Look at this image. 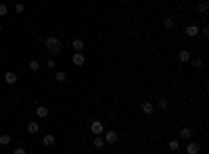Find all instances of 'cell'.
Segmentation results:
<instances>
[{
	"mask_svg": "<svg viewBox=\"0 0 209 154\" xmlns=\"http://www.w3.org/2000/svg\"><path fill=\"white\" fill-rule=\"evenodd\" d=\"M44 46H46V52H50V54L63 52V42L59 38H55V35H48V38L44 40Z\"/></svg>",
	"mask_w": 209,
	"mask_h": 154,
	"instance_id": "1",
	"label": "cell"
},
{
	"mask_svg": "<svg viewBox=\"0 0 209 154\" xmlns=\"http://www.w3.org/2000/svg\"><path fill=\"white\" fill-rule=\"evenodd\" d=\"M90 131L92 133H94V135H100V133H103L104 131V125H103V121H92V123H90Z\"/></svg>",
	"mask_w": 209,
	"mask_h": 154,
	"instance_id": "2",
	"label": "cell"
},
{
	"mask_svg": "<svg viewBox=\"0 0 209 154\" xmlns=\"http://www.w3.org/2000/svg\"><path fill=\"white\" fill-rule=\"evenodd\" d=\"M103 140H104V144H115V142L119 140V135H117V131H113V129H111V131H107V133H104V138H103Z\"/></svg>",
	"mask_w": 209,
	"mask_h": 154,
	"instance_id": "3",
	"label": "cell"
},
{
	"mask_svg": "<svg viewBox=\"0 0 209 154\" xmlns=\"http://www.w3.org/2000/svg\"><path fill=\"white\" fill-rule=\"evenodd\" d=\"M140 111L144 112V115H153L155 112V104L153 102H148V100H144V102L140 104Z\"/></svg>",
	"mask_w": 209,
	"mask_h": 154,
	"instance_id": "4",
	"label": "cell"
},
{
	"mask_svg": "<svg viewBox=\"0 0 209 154\" xmlns=\"http://www.w3.org/2000/svg\"><path fill=\"white\" fill-rule=\"evenodd\" d=\"M71 63L75 65V67H82V65L86 63V56H84L82 52H75V54H73V58H71Z\"/></svg>",
	"mask_w": 209,
	"mask_h": 154,
	"instance_id": "5",
	"label": "cell"
},
{
	"mask_svg": "<svg viewBox=\"0 0 209 154\" xmlns=\"http://www.w3.org/2000/svg\"><path fill=\"white\" fill-rule=\"evenodd\" d=\"M199 25H195V23H190V25H186V29H184V31H186V35H190V38H195L197 34H199Z\"/></svg>",
	"mask_w": 209,
	"mask_h": 154,
	"instance_id": "6",
	"label": "cell"
},
{
	"mask_svg": "<svg viewBox=\"0 0 209 154\" xmlns=\"http://www.w3.org/2000/svg\"><path fill=\"white\" fill-rule=\"evenodd\" d=\"M186 152L188 154H199V152H201V144H197V142L188 144V146H186Z\"/></svg>",
	"mask_w": 209,
	"mask_h": 154,
	"instance_id": "7",
	"label": "cell"
},
{
	"mask_svg": "<svg viewBox=\"0 0 209 154\" xmlns=\"http://www.w3.org/2000/svg\"><path fill=\"white\" fill-rule=\"evenodd\" d=\"M84 46H86V44H84L82 40H80V38H75V40L71 42V48L75 50V52H82V50H84Z\"/></svg>",
	"mask_w": 209,
	"mask_h": 154,
	"instance_id": "8",
	"label": "cell"
},
{
	"mask_svg": "<svg viewBox=\"0 0 209 154\" xmlns=\"http://www.w3.org/2000/svg\"><path fill=\"white\" fill-rule=\"evenodd\" d=\"M4 81H7L8 85H13V84H17V75H15L13 71H8V73H4Z\"/></svg>",
	"mask_w": 209,
	"mask_h": 154,
	"instance_id": "9",
	"label": "cell"
},
{
	"mask_svg": "<svg viewBox=\"0 0 209 154\" xmlns=\"http://www.w3.org/2000/svg\"><path fill=\"white\" fill-rule=\"evenodd\" d=\"M190 135H192V127H182L180 129V138L182 140H188Z\"/></svg>",
	"mask_w": 209,
	"mask_h": 154,
	"instance_id": "10",
	"label": "cell"
},
{
	"mask_svg": "<svg viewBox=\"0 0 209 154\" xmlns=\"http://www.w3.org/2000/svg\"><path fill=\"white\" fill-rule=\"evenodd\" d=\"M36 115H38L40 119H46V117H48V108H46V106H38V108H36Z\"/></svg>",
	"mask_w": 209,
	"mask_h": 154,
	"instance_id": "11",
	"label": "cell"
},
{
	"mask_svg": "<svg viewBox=\"0 0 209 154\" xmlns=\"http://www.w3.org/2000/svg\"><path fill=\"white\" fill-rule=\"evenodd\" d=\"M174 25H176V21L172 19V17H167V19H163V27H165L167 31H172V29H174Z\"/></svg>",
	"mask_w": 209,
	"mask_h": 154,
	"instance_id": "12",
	"label": "cell"
},
{
	"mask_svg": "<svg viewBox=\"0 0 209 154\" xmlns=\"http://www.w3.org/2000/svg\"><path fill=\"white\" fill-rule=\"evenodd\" d=\"M178 58H180V63H188V61H190V52H188V50H180Z\"/></svg>",
	"mask_w": 209,
	"mask_h": 154,
	"instance_id": "13",
	"label": "cell"
},
{
	"mask_svg": "<svg viewBox=\"0 0 209 154\" xmlns=\"http://www.w3.org/2000/svg\"><path fill=\"white\" fill-rule=\"evenodd\" d=\"M27 131H29V133H38V131H40V125H38L36 121H29V125H27Z\"/></svg>",
	"mask_w": 209,
	"mask_h": 154,
	"instance_id": "14",
	"label": "cell"
},
{
	"mask_svg": "<svg viewBox=\"0 0 209 154\" xmlns=\"http://www.w3.org/2000/svg\"><path fill=\"white\" fill-rule=\"evenodd\" d=\"M207 2H205V0H203V2H199V4H197V13H201V15H205L207 13Z\"/></svg>",
	"mask_w": 209,
	"mask_h": 154,
	"instance_id": "15",
	"label": "cell"
},
{
	"mask_svg": "<svg viewBox=\"0 0 209 154\" xmlns=\"http://www.w3.org/2000/svg\"><path fill=\"white\" fill-rule=\"evenodd\" d=\"M55 79L59 81V84H63V81L67 79V73H65V71H56V73H55Z\"/></svg>",
	"mask_w": 209,
	"mask_h": 154,
	"instance_id": "16",
	"label": "cell"
},
{
	"mask_svg": "<svg viewBox=\"0 0 209 154\" xmlns=\"http://www.w3.org/2000/svg\"><path fill=\"white\" fill-rule=\"evenodd\" d=\"M8 144H11V135H8V133H2V135H0V146H8Z\"/></svg>",
	"mask_w": 209,
	"mask_h": 154,
	"instance_id": "17",
	"label": "cell"
},
{
	"mask_svg": "<svg viewBox=\"0 0 209 154\" xmlns=\"http://www.w3.org/2000/svg\"><path fill=\"white\" fill-rule=\"evenodd\" d=\"M42 144H46V146H55V135H44V140H42Z\"/></svg>",
	"mask_w": 209,
	"mask_h": 154,
	"instance_id": "18",
	"label": "cell"
},
{
	"mask_svg": "<svg viewBox=\"0 0 209 154\" xmlns=\"http://www.w3.org/2000/svg\"><path fill=\"white\" fill-rule=\"evenodd\" d=\"M167 148H169V150H174V152H176V150L180 148V142H178V140H169V142H167Z\"/></svg>",
	"mask_w": 209,
	"mask_h": 154,
	"instance_id": "19",
	"label": "cell"
},
{
	"mask_svg": "<svg viewBox=\"0 0 209 154\" xmlns=\"http://www.w3.org/2000/svg\"><path fill=\"white\" fill-rule=\"evenodd\" d=\"M157 108H159V111H165V108H167V100L165 98H159V100H157Z\"/></svg>",
	"mask_w": 209,
	"mask_h": 154,
	"instance_id": "20",
	"label": "cell"
},
{
	"mask_svg": "<svg viewBox=\"0 0 209 154\" xmlns=\"http://www.w3.org/2000/svg\"><path fill=\"white\" fill-rule=\"evenodd\" d=\"M92 144H94V146H96V148H103V146H104V140H103V138H100V135H96Z\"/></svg>",
	"mask_w": 209,
	"mask_h": 154,
	"instance_id": "21",
	"label": "cell"
},
{
	"mask_svg": "<svg viewBox=\"0 0 209 154\" xmlns=\"http://www.w3.org/2000/svg\"><path fill=\"white\" fill-rule=\"evenodd\" d=\"M38 69H40V63H38V61H29V71H34L36 73Z\"/></svg>",
	"mask_w": 209,
	"mask_h": 154,
	"instance_id": "22",
	"label": "cell"
},
{
	"mask_svg": "<svg viewBox=\"0 0 209 154\" xmlns=\"http://www.w3.org/2000/svg\"><path fill=\"white\" fill-rule=\"evenodd\" d=\"M190 63H192V67H195V69H201V67H203V61H199V58L190 61Z\"/></svg>",
	"mask_w": 209,
	"mask_h": 154,
	"instance_id": "23",
	"label": "cell"
},
{
	"mask_svg": "<svg viewBox=\"0 0 209 154\" xmlns=\"http://www.w3.org/2000/svg\"><path fill=\"white\" fill-rule=\"evenodd\" d=\"M23 11H25V7H23L21 2H17V4H15V13H23Z\"/></svg>",
	"mask_w": 209,
	"mask_h": 154,
	"instance_id": "24",
	"label": "cell"
},
{
	"mask_svg": "<svg viewBox=\"0 0 209 154\" xmlns=\"http://www.w3.org/2000/svg\"><path fill=\"white\" fill-rule=\"evenodd\" d=\"M8 13V8H7V4H0V17H4V15Z\"/></svg>",
	"mask_w": 209,
	"mask_h": 154,
	"instance_id": "25",
	"label": "cell"
},
{
	"mask_svg": "<svg viewBox=\"0 0 209 154\" xmlns=\"http://www.w3.org/2000/svg\"><path fill=\"white\" fill-rule=\"evenodd\" d=\"M13 154H27V152H25V148H15Z\"/></svg>",
	"mask_w": 209,
	"mask_h": 154,
	"instance_id": "26",
	"label": "cell"
},
{
	"mask_svg": "<svg viewBox=\"0 0 209 154\" xmlns=\"http://www.w3.org/2000/svg\"><path fill=\"white\" fill-rule=\"evenodd\" d=\"M199 31H201V34L205 35V38H207V35H209V27H203V29H199Z\"/></svg>",
	"mask_w": 209,
	"mask_h": 154,
	"instance_id": "27",
	"label": "cell"
},
{
	"mask_svg": "<svg viewBox=\"0 0 209 154\" xmlns=\"http://www.w3.org/2000/svg\"><path fill=\"white\" fill-rule=\"evenodd\" d=\"M46 67H48V69H55V61H46Z\"/></svg>",
	"mask_w": 209,
	"mask_h": 154,
	"instance_id": "28",
	"label": "cell"
},
{
	"mask_svg": "<svg viewBox=\"0 0 209 154\" xmlns=\"http://www.w3.org/2000/svg\"><path fill=\"white\" fill-rule=\"evenodd\" d=\"M0 34H2V25H0Z\"/></svg>",
	"mask_w": 209,
	"mask_h": 154,
	"instance_id": "29",
	"label": "cell"
},
{
	"mask_svg": "<svg viewBox=\"0 0 209 154\" xmlns=\"http://www.w3.org/2000/svg\"><path fill=\"white\" fill-rule=\"evenodd\" d=\"M115 154H119V152H115Z\"/></svg>",
	"mask_w": 209,
	"mask_h": 154,
	"instance_id": "30",
	"label": "cell"
}]
</instances>
